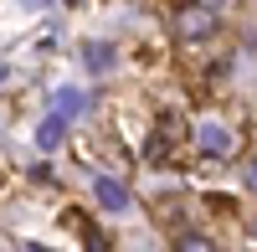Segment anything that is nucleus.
Instances as JSON below:
<instances>
[{"instance_id":"nucleus-1","label":"nucleus","mask_w":257,"mask_h":252,"mask_svg":"<svg viewBox=\"0 0 257 252\" xmlns=\"http://www.w3.org/2000/svg\"><path fill=\"white\" fill-rule=\"evenodd\" d=\"M216 6H211V0H196V6H180L175 11V36L180 41H211L216 36Z\"/></svg>"},{"instance_id":"nucleus-2","label":"nucleus","mask_w":257,"mask_h":252,"mask_svg":"<svg viewBox=\"0 0 257 252\" xmlns=\"http://www.w3.org/2000/svg\"><path fill=\"white\" fill-rule=\"evenodd\" d=\"M196 150H201L206 160H231V155H237V134H231L226 123L206 118L201 129H196Z\"/></svg>"},{"instance_id":"nucleus-3","label":"nucleus","mask_w":257,"mask_h":252,"mask_svg":"<svg viewBox=\"0 0 257 252\" xmlns=\"http://www.w3.org/2000/svg\"><path fill=\"white\" fill-rule=\"evenodd\" d=\"M93 201L103 206L108 216H123L128 206H134V196H128V185L113 180V175H93Z\"/></svg>"},{"instance_id":"nucleus-4","label":"nucleus","mask_w":257,"mask_h":252,"mask_svg":"<svg viewBox=\"0 0 257 252\" xmlns=\"http://www.w3.org/2000/svg\"><path fill=\"white\" fill-rule=\"evenodd\" d=\"M82 62H88V72H113L118 52H113V41H82Z\"/></svg>"},{"instance_id":"nucleus-5","label":"nucleus","mask_w":257,"mask_h":252,"mask_svg":"<svg viewBox=\"0 0 257 252\" xmlns=\"http://www.w3.org/2000/svg\"><path fill=\"white\" fill-rule=\"evenodd\" d=\"M67 123H72V118H62V113L52 108L47 118H41V123H36V144H41V150H57V144H62V139H67Z\"/></svg>"},{"instance_id":"nucleus-6","label":"nucleus","mask_w":257,"mask_h":252,"mask_svg":"<svg viewBox=\"0 0 257 252\" xmlns=\"http://www.w3.org/2000/svg\"><path fill=\"white\" fill-rule=\"evenodd\" d=\"M52 108H57L62 118H77L82 108H88V98H82L77 88H62V93H57V103H52Z\"/></svg>"},{"instance_id":"nucleus-7","label":"nucleus","mask_w":257,"mask_h":252,"mask_svg":"<svg viewBox=\"0 0 257 252\" xmlns=\"http://www.w3.org/2000/svg\"><path fill=\"white\" fill-rule=\"evenodd\" d=\"M211 247H216V242H211L206 232H180L175 237V252H211Z\"/></svg>"},{"instance_id":"nucleus-8","label":"nucleus","mask_w":257,"mask_h":252,"mask_svg":"<svg viewBox=\"0 0 257 252\" xmlns=\"http://www.w3.org/2000/svg\"><path fill=\"white\" fill-rule=\"evenodd\" d=\"M242 185L257 196V160H247V165H242Z\"/></svg>"},{"instance_id":"nucleus-9","label":"nucleus","mask_w":257,"mask_h":252,"mask_svg":"<svg viewBox=\"0 0 257 252\" xmlns=\"http://www.w3.org/2000/svg\"><path fill=\"white\" fill-rule=\"evenodd\" d=\"M52 0H21V11H47Z\"/></svg>"},{"instance_id":"nucleus-10","label":"nucleus","mask_w":257,"mask_h":252,"mask_svg":"<svg viewBox=\"0 0 257 252\" xmlns=\"http://www.w3.org/2000/svg\"><path fill=\"white\" fill-rule=\"evenodd\" d=\"M247 242H257V221H252V226H247Z\"/></svg>"},{"instance_id":"nucleus-11","label":"nucleus","mask_w":257,"mask_h":252,"mask_svg":"<svg viewBox=\"0 0 257 252\" xmlns=\"http://www.w3.org/2000/svg\"><path fill=\"white\" fill-rule=\"evenodd\" d=\"M211 6H226V0H211Z\"/></svg>"}]
</instances>
